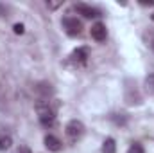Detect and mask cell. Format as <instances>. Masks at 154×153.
Returning a JSON list of instances; mask_svg holds the SVG:
<instances>
[{
  "instance_id": "obj_18",
  "label": "cell",
  "mask_w": 154,
  "mask_h": 153,
  "mask_svg": "<svg viewBox=\"0 0 154 153\" xmlns=\"http://www.w3.org/2000/svg\"><path fill=\"white\" fill-rule=\"evenodd\" d=\"M142 5H154V0H142Z\"/></svg>"
},
{
  "instance_id": "obj_14",
  "label": "cell",
  "mask_w": 154,
  "mask_h": 153,
  "mask_svg": "<svg viewBox=\"0 0 154 153\" xmlns=\"http://www.w3.org/2000/svg\"><path fill=\"white\" fill-rule=\"evenodd\" d=\"M127 153H145V151H143V146H142L140 142H133V144L129 146Z\"/></svg>"
},
{
  "instance_id": "obj_2",
  "label": "cell",
  "mask_w": 154,
  "mask_h": 153,
  "mask_svg": "<svg viewBox=\"0 0 154 153\" xmlns=\"http://www.w3.org/2000/svg\"><path fill=\"white\" fill-rule=\"evenodd\" d=\"M65 133H66V137H68L72 142H75V141H79V139L84 135V124H82L81 121H77V119H72V121L66 122Z\"/></svg>"
},
{
  "instance_id": "obj_13",
  "label": "cell",
  "mask_w": 154,
  "mask_h": 153,
  "mask_svg": "<svg viewBox=\"0 0 154 153\" xmlns=\"http://www.w3.org/2000/svg\"><path fill=\"white\" fill-rule=\"evenodd\" d=\"M111 121H113L115 124H118V126H124V124L127 122V117L124 114H115V115H111Z\"/></svg>"
},
{
  "instance_id": "obj_17",
  "label": "cell",
  "mask_w": 154,
  "mask_h": 153,
  "mask_svg": "<svg viewBox=\"0 0 154 153\" xmlns=\"http://www.w3.org/2000/svg\"><path fill=\"white\" fill-rule=\"evenodd\" d=\"M13 29H14V33H16V34H23V31H25V29H23V24H14V27H13Z\"/></svg>"
},
{
  "instance_id": "obj_5",
  "label": "cell",
  "mask_w": 154,
  "mask_h": 153,
  "mask_svg": "<svg viewBox=\"0 0 154 153\" xmlns=\"http://www.w3.org/2000/svg\"><path fill=\"white\" fill-rule=\"evenodd\" d=\"M34 92L39 97V101H48V97L54 94V86L50 83H47V81H41L34 86Z\"/></svg>"
},
{
  "instance_id": "obj_10",
  "label": "cell",
  "mask_w": 154,
  "mask_h": 153,
  "mask_svg": "<svg viewBox=\"0 0 154 153\" xmlns=\"http://www.w3.org/2000/svg\"><path fill=\"white\" fill-rule=\"evenodd\" d=\"M13 146V137L9 133H2L0 135V151H7Z\"/></svg>"
},
{
  "instance_id": "obj_7",
  "label": "cell",
  "mask_w": 154,
  "mask_h": 153,
  "mask_svg": "<svg viewBox=\"0 0 154 153\" xmlns=\"http://www.w3.org/2000/svg\"><path fill=\"white\" fill-rule=\"evenodd\" d=\"M90 34H91V38L95 40V41H104V40H106V36H108L106 25H104L102 22L93 24V25H91V29H90Z\"/></svg>"
},
{
  "instance_id": "obj_20",
  "label": "cell",
  "mask_w": 154,
  "mask_h": 153,
  "mask_svg": "<svg viewBox=\"0 0 154 153\" xmlns=\"http://www.w3.org/2000/svg\"><path fill=\"white\" fill-rule=\"evenodd\" d=\"M151 18H152V22H154V13H152V15H151Z\"/></svg>"
},
{
  "instance_id": "obj_6",
  "label": "cell",
  "mask_w": 154,
  "mask_h": 153,
  "mask_svg": "<svg viewBox=\"0 0 154 153\" xmlns=\"http://www.w3.org/2000/svg\"><path fill=\"white\" fill-rule=\"evenodd\" d=\"M88 58H90V52H88V49L86 47H79L75 49L72 54H70V61L74 63V65H84L86 61H88Z\"/></svg>"
},
{
  "instance_id": "obj_4",
  "label": "cell",
  "mask_w": 154,
  "mask_h": 153,
  "mask_svg": "<svg viewBox=\"0 0 154 153\" xmlns=\"http://www.w3.org/2000/svg\"><path fill=\"white\" fill-rule=\"evenodd\" d=\"M125 103L127 105H140L142 103V96H140V92H138V88H136V85H131V83H127V86H125Z\"/></svg>"
},
{
  "instance_id": "obj_11",
  "label": "cell",
  "mask_w": 154,
  "mask_h": 153,
  "mask_svg": "<svg viewBox=\"0 0 154 153\" xmlns=\"http://www.w3.org/2000/svg\"><path fill=\"white\" fill-rule=\"evenodd\" d=\"M102 153H116V142L113 137H108L102 142Z\"/></svg>"
},
{
  "instance_id": "obj_16",
  "label": "cell",
  "mask_w": 154,
  "mask_h": 153,
  "mask_svg": "<svg viewBox=\"0 0 154 153\" xmlns=\"http://www.w3.org/2000/svg\"><path fill=\"white\" fill-rule=\"evenodd\" d=\"M59 5H63L61 0H57V2H50V0H48V2H47V7H48V9H57Z\"/></svg>"
},
{
  "instance_id": "obj_1",
  "label": "cell",
  "mask_w": 154,
  "mask_h": 153,
  "mask_svg": "<svg viewBox=\"0 0 154 153\" xmlns=\"http://www.w3.org/2000/svg\"><path fill=\"white\" fill-rule=\"evenodd\" d=\"M36 112L41 126L52 128L56 124V108L50 105V101H38L36 103Z\"/></svg>"
},
{
  "instance_id": "obj_9",
  "label": "cell",
  "mask_w": 154,
  "mask_h": 153,
  "mask_svg": "<svg viewBox=\"0 0 154 153\" xmlns=\"http://www.w3.org/2000/svg\"><path fill=\"white\" fill-rule=\"evenodd\" d=\"M43 142H45V148H47L48 151H59V150L63 148V142H61V141H59L56 135H52V133L45 135Z\"/></svg>"
},
{
  "instance_id": "obj_3",
  "label": "cell",
  "mask_w": 154,
  "mask_h": 153,
  "mask_svg": "<svg viewBox=\"0 0 154 153\" xmlns=\"http://www.w3.org/2000/svg\"><path fill=\"white\" fill-rule=\"evenodd\" d=\"M63 27L68 36H79L82 33V24L77 20L75 16H65L63 18Z\"/></svg>"
},
{
  "instance_id": "obj_15",
  "label": "cell",
  "mask_w": 154,
  "mask_h": 153,
  "mask_svg": "<svg viewBox=\"0 0 154 153\" xmlns=\"http://www.w3.org/2000/svg\"><path fill=\"white\" fill-rule=\"evenodd\" d=\"M13 153H32V151H31V148H29V146H23V144H22V146H18Z\"/></svg>"
},
{
  "instance_id": "obj_12",
  "label": "cell",
  "mask_w": 154,
  "mask_h": 153,
  "mask_svg": "<svg viewBox=\"0 0 154 153\" xmlns=\"http://www.w3.org/2000/svg\"><path fill=\"white\" fill-rule=\"evenodd\" d=\"M143 86H145V92H147V94H154V72H151L149 76L145 77Z\"/></svg>"
},
{
  "instance_id": "obj_8",
  "label": "cell",
  "mask_w": 154,
  "mask_h": 153,
  "mask_svg": "<svg viewBox=\"0 0 154 153\" xmlns=\"http://www.w3.org/2000/svg\"><path fill=\"white\" fill-rule=\"evenodd\" d=\"M75 11L77 15H82L84 18H97L99 16V11L88 4H75Z\"/></svg>"
},
{
  "instance_id": "obj_19",
  "label": "cell",
  "mask_w": 154,
  "mask_h": 153,
  "mask_svg": "<svg viewBox=\"0 0 154 153\" xmlns=\"http://www.w3.org/2000/svg\"><path fill=\"white\" fill-rule=\"evenodd\" d=\"M147 45H149V47L154 50V36H151V38H149V43H147Z\"/></svg>"
}]
</instances>
